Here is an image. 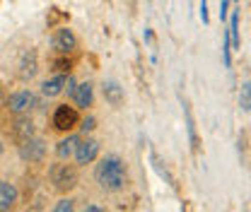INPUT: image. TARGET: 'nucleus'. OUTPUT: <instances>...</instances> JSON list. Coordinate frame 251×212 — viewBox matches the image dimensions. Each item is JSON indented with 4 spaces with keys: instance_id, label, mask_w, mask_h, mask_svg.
Returning a JSON list of instances; mask_svg holds the SVG:
<instances>
[{
    "instance_id": "1",
    "label": "nucleus",
    "mask_w": 251,
    "mask_h": 212,
    "mask_svg": "<svg viewBox=\"0 0 251 212\" xmlns=\"http://www.w3.org/2000/svg\"><path fill=\"white\" fill-rule=\"evenodd\" d=\"M97 183L104 188V190H121L126 183V166L119 157H106L101 159V164L97 166L94 171Z\"/></svg>"
},
{
    "instance_id": "2",
    "label": "nucleus",
    "mask_w": 251,
    "mask_h": 212,
    "mask_svg": "<svg viewBox=\"0 0 251 212\" xmlns=\"http://www.w3.org/2000/svg\"><path fill=\"white\" fill-rule=\"evenodd\" d=\"M51 183L61 193L73 190L77 186V171H75V166H70V164H53L51 166Z\"/></svg>"
},
{
    "instance_id": "3",
    "label": "nucleus",
    "mask_w": 251,
    "mask_h": 212,
    "mask_svg": "<svg viewBox=\"0 0 251 212\" xmlns=\"http://www.w3.org/2000/svg\"><path fill=\"white\" fill-rule=\"evenodd\" d=\"M53 125H56L58 130L75 128V125H77V111H75L73 106H68V104H61V106L56 109V114H53Z\"/></svg>"
},
{
    "instance_id": "4",
    "label": "nucleus",
    "mask_w": 251,
    "mask_h": 212,
    "mask_svg": "<svg viewBox=\"0 0 251 212\" xmlns=\"http://www.w3.org/2000/svg\"><path fill=\"white\" fill-rule=\"evenodd\" d=\"M20 154H22V159H25V162H41V159H44V154H46V145H44V140L29 138L27 142H22Z\"/></svg>"
},
{
    "instance_id": "5",
    "label": "nucleus",
    "mask_w": 251,
    "mask_h": 212,
    "mask_svg": "<svg viewBox=\"0 0 251 212\" xmlns=\"http://www.w3.org/2000/svg\"><path fill=\"white\" fill-rule=\"evenodd\" d=\"M99 154V142L97 140H80L77 150H75V159L77 164H92Z\"/></svg>"
},
{
    "instance_id": "6",
    "label": "nucleus",
    "mask_w": 251,
    "mask_h": 212,
    "mask_svg": "<svg viewBox=\"0 0 251 212\" xmlns=\"http://www.w3.org/2000/svg\"><path fill=\"white\" fill-rule=\"evenodd\" d=\"M31 104H34V94L27 92V90L15 92V94L7 99V106H10V111H15V114H25V111H29Z\"/></svg>"
},
{
    "instance_id": "7",
    "label": "nucleus",
    "mask_w": 251,
    "mask_h": 212,
    "mask_svg": "<svg viewBox=\"0 0 251 212\" xmlns=\"http://www.w3.org/2000/svg\"><path fill=\"white\" fill-rule=\"evenodd\" d=\"M53 46H56V51H61V53H70V51L77 48V36L70 29L63 27V29H58L56 39H53Z\"/></svg>"
},
{
    "instance_id": "8",
    "label": "nucleus",
    "mask_w": 251,
    "mask_h": 212,
    "mask_svg": "<svg viewBox=\"0 0 251 212\" xmlns=\"http://www.w3.org/2000/svg\"><path fill=\"white\" fill-rule=\"evenodd\" d=\"M17 203V188L7 181H0V212H10Z\"/></svg>"
},
{
    "instance_id": "9",
    "label": "nucleus",
    "mask_w": 251,
    "mask_h": 212,
    "mask_svg": "<svg viewBox=\"0 0 251 212\" xmlns=\"http://www.w3.org/2000/svg\"><path fill=\"white\" fill-rule=\"evenodd\" d=\"M36 75V51H25L20 58V77L31 80Z\"/></svg>"
},
{
    "instance_id": "10",
    "label": "nucleus",
    "mask_w": 251,
    "mask_h": 212,
    "mask_svg": "<svg viewBox=\"0 0 251 212\" xmlns=\"http://www.w3.org/2000/svg\"><path fill=\"white\" fill-rule=\"evenodd\" d=\"M73 99H75V104L80 106V109H87V106H92L94 101V90L90 82H82V85H77V90L73 94Z\"/></svg>"
},
{
    "instance_id": "11",
    "label": "nucleus",
    "mask_w": 251,
    "mask_h": 212,
    "mask_svg": "<svg viewBox=\"0 0 251 212\" xmlns=\"http://www.w3.org/2000/svg\"><path fill=\"white\" fill-rule=\"evenodd\" d=\"M65 80H68V75H56V77H51L41 85V92L46 96H56V94H61L65 90Z\"/></svg>"
},
{
    "instance_id": "12",
    "label": "nucleus",
    "mask_w": 251,
    "mask_h": 212,
    "mask_svg": "<svg viewBox=\"0 0 251 212\" xmlns=\"http://www.w3.org/2000/svg\"><path fill=\"white\" fill-rule=\"evenodd\" d=\"M104 99L109 104H114V106H121L124 104V90H121V85L119 82H106L104 85Z\"/></svg>"
},
{
    "instance_id": "13",
    "label": "nucleus",
    "mask_w": 251,
    "mask_h": 212,
    "mask_svg": "<svg viewBox=\"0 0 251 212\" xmlns=\"http://www.w3.org/2000/svg\"><path fill=\"white\" fill-rule=\"evenodd\" d=\"M77 145H80V138H77V135H68L65 140L58 142L56 152H58V157H61V159H68V157H73V154H75Z\"/></svg>"
},
{
    "instance_id": "14",
    "label": "nucleus",
    "mask_w": 251,
    "mask_h": 212,
    "mask_svg": "<svg viewBox=\"0 0 251 212\" xmlns=\"http://www.w3.org/2000/svg\"><path fill=\"white\" fill-rule=\"evenodd\" d=\"M227 36H229V44H232V48H239V46H242V39H239V12H232V17H229V29H227Z\"/></svg>"
},
{
    "instance_id": "15",
    "label": "nucleus",
    "mask_w": 251,
    "mask_h": 212,
    "mask_svg": "<svg viewBox=\"0 0 251 212\" xmlns=\"http://www.w3.org/2000/svg\"><path fill=\"white\" fill-rule=\"evenodd\" d=\"M31 133H34V128H31L29 118H20V121L15 123V135H17L20 142H27L31 138Z\"/></svg>"
},
{
    "instance_id": "16",
    "label": "nucleus",
    "mask_w": 251,
    "mask_h": 212,
    "mask_svg": "<svg viewBox=\"0 0 251 212\" xmlns=\"http://www.w3.org/2000/svg\"><path fill=\"white\" fill-rule=\"evenodd\" d=\"M239 104L244 111H251V82H244L242 85V92H239Z\"/></svg>"
},
{
    "instance_id": "17",
    "label": "nucleus",
    "mask_w": 251,
    "mask_h": 212,
    "mask_svg": "<svg viewBox=\"0 0 251 212\" xmlns=\"http://www.w3.org/2000/svg\"><path fill=\"white\" fill-rule=\"evenodd\" d=\"M73 210H75V203H73L70 198H63V200L56 203V208H53L51 212H73Z\"/></svg>"
},
{
    "instance_id": "18",
    "label": "nucleus",
    "mask_w": 251,
    "mask_h": 212,
    "mask_svg": "<svg viewBox=\"0 0 251 212\" xmlns=\"http://www.w3.org/2000/svg\"><path fill=\"white\" fill-rule=\"evenodd\" d=\"M53 65H56V70H58L61 75H65V72L70 70V61H65V58H58V61L53 63Z\"/></svg>"
},
{
    "instance_id": "19",
    "label": "nucleus",
    "mask_w": 251,
    "mask_h": 212,
    "mask_svg": "<svg viewBox=\"0 0 251 212\" xmlns=\"http://www.w3.org/2000/svg\"><path fill=\"white\" fill-rule=\"evenodd\" d=\"M80 128H82V130H85V133H92L94 128H97V121H94L92 116H90V118H85V121L80 123Z\"/></svg>"
},
{
    "instance_id": "20",
    "label": "nucleus",
    "mask_w": 251,
    "mask_h": 212,
    "mask_svg": "<svg viewBox=\"0 0 251 212\" xmlns=\"http://www.w3.org/2000/svg\"><path fill=\"white\" fill-rule=\"evenodd\" d=\"M75 90H77V85H75V77H73V75H68V80H65V92L73 96V94H75Z\"/></svg>"
},
{
    "instance_id": "21",
    "label": "nucleus",
    "mask_w": 251,
    "mask_h": 212,
    "mask_svg": "<svg viewBox=\"0 0 251 212\" xmlns=\"http://www.w3.org/2000/svg\"><path fill=\"white\" fill-rule=\"evenodd\" d=\"M201 20H203V24L210 22V17H208V0H201Z\"/></svg>"
},
{
    "instance_id": "22",
    "label": "nucleus",
    "mask_w": 251,
    "mask_h": 212,
    "mask_svg": "<svg viewBox=\"0 0 251 212\" xmlns=\"http://www.w3.org/2000/svg\"><path fill=\"white\" fill-rule=\"evenodd\" d=\"M82 212H101V208H97V205H90L87 210H82Z\"/></svg>"
},
{
    "instance_id": "23",
    "label": "nucleus",
    "mask_w": 251,
    "mask_h": 212,
    "mask_svg": "<svg viewBox=\"0 0 251 212\" xmlns=\"http://www.w3.org/2000/svg\"><path fill=\"white\" fill-rule=\"evenodd\" d=\"M0 154H2V145H0Z\"/></svg>"
}]
</instances>
